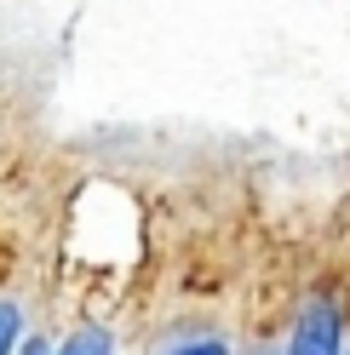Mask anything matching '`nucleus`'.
<instances>
[{"instance_id":"obj_2","label":"nucleus","mask_w":350,"mask_h":355,"mask_svg":"<svg viewBox=\"0 0 350 355\" xmlns=\"http://www.w3.org/2000/svg\"><path fill=\"white\" fill-rule=\"evenodd\" d=\"M109 349H115V344H109V332H103V327H81L75 338L63 344V355H109Z\"/></svg>"},{"instance_id":"obj_4","label":"nucleus","mask_w":350,"mask_h":355,"mask_svg":"<svg viewBox=\"0 0 350 355\" xmlns=\"http://www.w3.org/2000/svg\"><path fill=\"white\" fill-rule=\"evenodd\" d=\"M178 355H224V344H212V338H201V344H184Z\"/></svg>"},{"instance_id":"obj_3","label":"nucleus","mask_w":350,"mask_h":355,"mask_svg":"<svg viewBox=\"0 0 350 355\" xmlns=\"http://www.w3.org/2000/svg\"><path fill=\"white\" fill-rule=\"evenodd\" d=\"M17 344V304H0V355H12Z\"/></svg>"},{"instance_id":"obj_5","label":"nucleus","mask_w":350,"mask_h":355,"mask_svg":"<svg viewBox=\"0 0 350 355\" xmlns=\"http://www.w3.org/2000/svg\"><path fill=\"white\" fill-rule=\"evenodd\" d=\"M24 355H52V349H47V344H40V338H29V349H24Z\"/></svg>"},{"instance_id":"obj_1","label":"nucleus","mask_w":350,"mask_h":355,"mask_svg":"<svg viewBox=\"0 0 350 355\" xmlns=\"http://www.w3.org/2000/svg\"><path fill=\"white\" fill-rule=\"evenodd\" d=\"M288 355H339V309L333 304L304 309V321L293 332V349Z\"/></svg>"}]
</instances>
